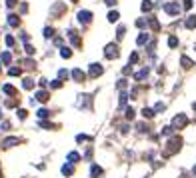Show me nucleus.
I'll return each instance as SVG.
<instances>
[{"label": "nucleus", "instance_id": "20e7f679", "mask_svg": "<svg viewBox=\"0 0 196 178\" xmlns=\"http://www.w3.org/2000/svg\"><path fill=\"white\" fill-rule=\"evenodd\" d=\"M118 56V46L116 44H108L106 46V58H116Z\"/></svg>", "mask_w": 196, "mask_h": 178}, {"label": "nucleus", "instance_id": "2f4dec72", "mask_svg": "<svg viewBox=\"0 0 196 178\" xmlns=\"http://www.w3.org/2000/svg\"><path fill=\"white\" fill-rule=\"evenodd\" d=\"M2 60L8 64V62H10V54H8V52H4V54H2Z\"/></svg>", "mask_w": 196, "mask_h": 178}, {"label": "nucleus", "instance_id": "a211bd4d", "mask_svg": "<svg viewBox=\"0 0 196 178\" xmlns=\"http://www.w3.org/2000/svg\"><path fill=\"white\" fill-rule=\"evenodd\" d=\"M142 114H144V118H152V116H154V110H152V108H144Z\"/></svg>", "mask_w": 196, "mask_h": 178}, {"label": "nucleus", "instance_id": "b1692460", "mask_svg": "<svg viewBox=\"0 0 196 178\" xmlns=\"http://www.w3.org/2000/svg\"><path fill=\"white\" fill-rule=\"evenodd\" d=\"M60 54H62V58H70V54H72V52H70L68 48H62V50H60Z\"/></svg>", "mask_w": 196, "mask_h": 178}, {"label": "nucleus", "instance_id": "473e14b6", "mask_svg": "<svg viewBox=\"0 0 196 178\" xmlns=\"http://www.w3.org/2000/svg\"><path fill=\"white\" fill-rule=\"evenodd\" d=\"M54 34V30H52V28H46V30H44V36L46 38H48V36H52Z\"/></svg>", "mask_w": 196, "mask_h": 178}, {"label": "nucleus", "instance_id": "79ce46f5", "mask_svg": "<svg viewBox=\"0 0 196 178\" xmlns=\"http://www.w3.org/2000/svg\"><path fill=\"white\" fill-rule=\"evenodd\" d=\"M106 4H108V6H114V4H116V0H106Z\"/></svg>", "mask_w": 196, "mask_h": 178}, {"label": "nucleus", "instance_id": "37998d69", "mask_svg": "<svg viewBox=\"0 0 196 178\" xmlns=\"http://www.w3.org/2000/svg\"><path fill=\"white\" fill-rule=\"evenodd\" d=\"M192 108H194V110H196V102H194V104H192Z\"/></svg>", "mask_w": 196, "mask_h": 178}, {"label": "nucleus", "instance_id": "f8f14e48", "mask_svg": "<svg viewBox=\"0 0 196 178\" xmlns=\"http://www.w3.org/2000/svg\"><path fill=\"white\" fill-rule=\"evenodd\" d=\"M146 76H148V68H144V70H140L138 74L134 76V78H136V80H144V78H146Z\"/></svg>", "mask_w": 196, "mask_h": 178}, {"label": "nucleus", "instance_id": "f257e3e1", "mask_svg": "<svg viewBox=\"0 0 196 178\" xmlns=\"http://www.w3.org/2000/svg\"><path fill=\"white\" fill-rule=\"evenodd\" d=\"M180 146H182V140H180V138H172V140H168V146H166L164 154H166V156H168V154H174L176 150H180Z\"/></svg>", "mask_w": 196, "mask_h": 178}, {"label": "nucleus", "instance_id": "9b49d317", "mask_svg": "<svg viewBox=\"0 0 196 178\" xmlns=\"http://www.w3.org/2000/svg\"><path fill=\"white\" fill-rule=\"evenodd\" d=\"M136 42H138L140 46H142V44H146V42H148V34H146V32H142V34L138 36V40H136Z\"/></svg>", "mask_w": 196, "mask_h": 178}, {"label": "nucleus", "instance_id": "393cba45", "mask_svg": "<svg viewBox=\"0 0 196 178\" xmlns=\"http://www.w3.org/2000/svg\"><path fill=\"white\" fill-rule=\"evenodd\" d=\"M38 116H40V118H46V116H48V110H46V108H40V110H38Z\"/></svg>", "mask_w": 196, "mask_h": 178}, {"label": "nucleus", "instance_id": "58836bf2", "mask_svg": "<svg viewBox=\"0 0 196 178\" xmlns=\"http://www.w3.org/2000/svg\"><path fill=\"white\" fill-rule=\"evenodd\" d=\"M14 4H16V0H6V6H8V8H12Z\"/></svg>", "mask_w": 196, "mask_h": 178}, {"label": "nucleus", "instance_id": "412c9836", "mask_svg": "<svg viewBox=\"0 0 196 178\" xmlns=\"http://www.w3.org/2000/svg\"><path fill=\"white\" fill-rule=\"evenodd\" d=\"M68 160H70V162H78V160H80V156L76 154V152H70V154H68Z\"/></svg>", "mask_w": 196, "mask_h": 178}, {"label": "nucleus", "instance_id": "4468645a", "mask_svg": "<svg viewBox=\"0 0 196 178\" xmlns=\"http://www.w3.org/2000/svg\"><path fill=\"white\" fill-rule=\"evenodd\" d=\"M108 20H110V22H116V20H118V12L116 10H110L108 12Z\"/></svg>", "mask_w": 196, "mask_h": 178}, {"label": "nucleus", "instance_id": "c9c22d12", "mask_svg": "<svg viewBox=\"0 0 196 178\" xmlns=\"http://www.w3.org/2000/svg\"><path fill=\"white\" fill-rule=\"evenodd\" d=\"M6 44L12 46V44H14V38H12V36H6Z\"/></svg>", "mask_w": 196, "mask_h": 178}, {"label": "nucleus", "instance_id": "c756f323", "mask_svg": "<svg viewBox=\"0 0 196 178\" xmlns=\"http://www.w3.org/2000/svg\"><path fill=\"white\" fill-rule=\"evenodd\" d=\"M8 72H10V76H16V74H20V68H10Z\"/></svg>", "mask_w": 196, "mask_h": 178}, {"label": "nucleus", "instance_id": "ea45409f", "mask_svg": "<svg viewBox=\"0 0 196 178\" xmlns=\"http://www.w3.org/2000/svg\"><path fill=\"white\" fill-rule=\"evenodd\" d=\"M18 116L20 118H26V110H18Z\"/></svg>", "mask_w": 196, "mask_h": 178}, {"label": "nucleus", "instance_id": "dca6fc26", "mask_svg": "<svg viewBox=\"0 0 196 178\" xmlns=\"http://www.w3.org/2000/svg\"><path fill=\"white\" fill-rule=\"evenodd\" d=\"M148 10H152V2L150 0H144L142 2V12H148Z\"/></svg>", "mask_w": 196, "mask_h": 178}, {"label": "nucleus", "instance_id": "c03bdc74", "mask_svg": "<svg viewBox=\"0 0 196 178\" xmlns=\"http://www.w3.org/2000/svg\"><path fill=\"white\" fill-rule=\"evenodd\" d=\"M194 174H196V166H194Z\"/></svg>", "mask_w": 196, "mask_h": 178}, {"label": "nucleus", "instance_id": "4c0bfd02", "mask_svg": "<svg viewBox=\"0 0 196 178\" xmlns=\"http://www.w3.org/2000/svg\"><path fill=\"white\" fill-rule=\"evenodd\" d=\"M58 76H60V78H68V72L66 70H60V72H58Z\"/></svg>", "mask_w": 196, "mask_h": 178}, {"label": "nucleus", "instance_id": "f3484780", "mask_svg": "<svg viewBox=\"0 0 196 178\" xmlns=\"http://www.w3.org/2000/svg\"><path fill=\"white\" fill-rule=\"evenodd\" d=\"M102 174V168L100 166H92V178H98Z\"/></svg>", "mask_w": 196, "mask_h": 178}, {"label": "nucleus", "instance_id": "423d86ee", "mask_svg": "<svg viewBox=\"0 0 196 178\" xmlns=\"http://www.w3.org/2000/svg\"><path fill=\"white\" fill-rule=\"evenodd\" d=\"M102 74V66L100 64H92L90 66V76L92 78H96V76H100Z\"/></svg>", "mask_w": 196, "mask_h": 178}, {"label": "nucleus", "instance_id": "6e6552de", "mask_svg": "<svg viewBox=\"0 0 196 178\" xmlns=\"http://www.w3.org/2000/svg\"><path fill=\"white\" fill-rule=\"evenodd\" d=\"M184 26L190 28V30H192V28H196V14H192V16H188V18H186Z\"/></svg>", "mask_w": 196, "mask_h": 178}, {"label": "nucleus", "instance_id": "6ab92c4d", "mask_svg": "<svg viewBox=\"0 0 196 178\" xmlns=\"http://www.w3.org/2000/svg\"><path fill=\"white\" fill-rule=\"evenodd\" d=\"M62 172H64V174H72V172H74L72 164H64V166H62Z\"/></svg>", "mask_w": 196, "mask_h": 178}, {"label": "nucleus", "instance_id": "f03ea898", "mask_svg": "<svg viewBox=\"0 0 196 178\" xmlns=\"http://www.w3.org/2000/svg\"><path fill=\"white\" fill-rule=\"evenodd\" d=\"M188 124V116L186 114H178V116L172 118V128H184Z\"/></svg>", "mask_w": 196, "mask_h": 178}, {"label": "nucleus", "instance_id": "e433bc0d", "mask_svg": "<svg viewBox=\"0 0 196 178\" xmlns=\"http://www.w3.org/2000/svg\"><path fill=\"white\" fill-rule=\"evenodd\" d=\"M60 86H62L60 80H54V82H52V88H60Z\"/></svg>", "mask_w": 196, "mask_h": 178}, {"label": "nucleus", "instance_id": "5701e85b", "mask_svg": "<svg viewBox=\"0 0 196 178\" xmlns=\"http://www.w3.org/2000/svg\"><path fill=\"white\" fill-rule=\"evenodd\" d=\"M18 142V138H6L4 140V146H12V144H16Z\"/></svg>", "mask_w": 196, "mask_h": 178}, {"label": "nucleus", "instance_id": "2eb2a0df", "mask_svg": "<svg viewBox=\"0 0 196 178\" xmlns=\"http://www.w3.org/2000/svg\"><path fill=\"white\" fill-rule=\"evenodd\" d=\"M168 46H170V48H176V46H178V38L176 36H170L168 38Z\"/></svg>", "mask_w": 196, "mask_h": 178}, {"label": "nucleus", "instance_id": "f704fd0d", "mask_svg": "<svg viewBox=\"0 0 196 178\" xmlns=\"http://www.w3.org/2000/svg\"><path fill=\"white\" fill-rule=\"evenodd\" d=\"M24 48H26V52H28V54H34V46H30V44H26V46H24Z\"/></svg>", "mask_w": 196, "mask_h": 178}, {"label": "nucleus", "instance_id": "7c9ffc66", "mask_svg": "<svg viewBox=\"0 0 196 178\" xmlns=\"http://www.w3.org/2000/svg\"><path fill=\"white\" fill-rule=\"evenodd\" d=\"M136 60H138V54H136V52H132V56H130V64H134Z\"/></svg>", "mask_w": 196, "mask_h": 178}, {"label": "nucleus", "instance_id": "1a4fd4ad", "mask_svg": "<svg viewBox=\"0 0 196 178\" xmlns=\"http://www.w3.org/2000/svg\"><path fill=\"white\" fill-rule=\"evenodd\" d=\"M18 22H20V18L16 14H8V24L10 26H18Z\"/></svg>", "mask_w": 196, "mask_h": 178}, {"label": "nucleus", "instance_id": "4be33fe9", "mask_svg": "<svg viewBox=\"0 0 196 178\" xmlns=\"http://www.w3.org/2000/svg\"><path fill=\"white\" fill-rule=\"evenodd\" d=\"M22 86H24V88H32V86H34V82H32V78H24V82H22Z\"/></svg>", "mask_w": 196, "mask_h": 178}, {"label": "nucleus", "instance_id": "72a5a7b5", "mask_svg": "<svg viewBox=\"0 0 196 178\" xmlns=\"http://www.w3.org/2000/svg\"><path fill=\"white\" fill-rule=\"evenodd\" d=\"M124 32H126V28H124V26H120V28H118V38H122V36H124Z\"/></svg>", "mask_w": 196, "mask_h": 178}, {"label": "nucleus", "instance_id": "9d476101", "mask_svg": "<svg viewBox=\"0 0 196 178\" xmlns=\"http://www.w3.org/2000/svg\"><path fill=\"white\" fill-rule=\"evenodd\" d=\"M36 100H40V102H46V100H48V94H46L44 90H40V92L36 94Z\"/></svg>", "mask_w": 196, "mask_h": 178}, {"label": "nucleus", "instance_id": "a19ab883", "mask_svg": "<svg viewBox=\"0 0 196 178\" xmlns=\"http://www.w3.org/2000/svg\"><path fill=\"white\" fill-rule=\"evenodd\" d=\"M156 110H158V112H160V110H164V104H162V102H158V104H156Z\"/></svg>", "mask_w": 196, "mask_h": 178}, {"label": "nucleus", "instance_id": "cd10ccee", "mask_svg": "<svg viewBox=\"0 0 196 178\" xmlns=\"http://www.w3.org/2000/svg\"><path fill=\"white\" fill-rule=\"evenodd\" d=\"M162 134H164V136H168V134H172V126H166V128L162 130Z\"/></svg>", "mask_w": 196, "mask_h": 178}, {"label": "nucleus", "instance_id": "aec40b11", "mask_svg": "<svg viewBox=\"0 0 196 178\" xmlns=\"http://www.w3.org/2000/svg\"><path fill=\"white\" fill-rule=\"evenodd\" d=\"M2 90H4V92H6V94H14V92H16V90H14V88H12V86H10V84H4V86H2Z\"/></svg>", "mask_w": 196, "mask_h": 178}, {"label": "nucleus", "instance_id": "39448f33", "mask_svg": "<svg viewBox=\"0 0 196 178\" xmlns=\"http://www.w3.org/2000/svg\"><path fill=\"white\" fill-rule=\"evenodd\" d=\"M78 20H80L82 24H88V22L92 20V14H90L88 10H80V12H78Z\"/></svg>", "mask_w": 196, "mask_h": 178}, {"label": "nucleus", "instance_id": "7ed1b4c3", "mask_svg": "<svg viewBox=\"0 0 196 178\" xmlns=\"http://www.w3.org/2000/svg\"><path fill=\"white\" fill-rule=\"evenodd\" d=\"M164 10L168 12L170 16H178V12H180V4H178V2H170V4H166V6H164Z\"/></svg>", "mask_w": 196, "mask_h": 178}, {"label": "nucleus", "instance_id": "ddd939ff", "mask_svg": "<svg viewBox=\"0 0 196 178\" xmlns=\"http://www.w3.org/2000/svg\"><path fill=\"white\" fill-rule=\"evenodd\" d=\"M180 62H182V66H184V68H190V66H192V60H190V58H186V56H182Z\"/></svg>", "mask_w": 196, "mask_h": 178}, {"label": "nucleus", "instance_id": "bb28decb", "mask_svg": "<svg viewBox=\"0 0 196 178\" xmlns=\"http://www.w3.org/2000/svg\"><path fill=\"white\" fill-rule=\"evenodd\" d=\"M136 26H138V28H144V26H146V20H142V18L136 20Z\"/></svg>", "mask_w": 196, "mask_h": 178}, {"label": "nucleus", "instance_id": "c85d7f7f", "mask_svg": "<svg viewBox=\"0 0 196 178\" xmlns=\"http://www.w3.org/2000/svg\"><path fill=\"white\" fill-rule=\"evenodd\" d=\"M184 8L190 10V8H192V0H184Z\"/></svg>", "mask_w": 196, "mask_h": 178}, {"label": "nucleus", "instance_id": "0eeeda50", "mask_svg": "<svg viewBox=\"0 0 196 178\" xmlns=\"http://www.w3.org/2000/svg\"><path fill=\"white\" fill-rule=\"evenodd\" d=\"M72 78H74L76 82H82V80H84V72L80 68H74V70H72Z\"/></svg>", "mask_w": 196, "mask_h": 178}, {"label": "nucleus", "instance_id": "a878e982", "mask_svg": "<svg viewBox=\"0 0 196 178\" xmlns=\"http://www.w3.org/2000/svg\"><path fill=\"white\" fill-rule=\"evenodd\" d=\"M126 118H128V120L134 118V110H132V108H126Z\"/></svg>", "mask_w": 196, "mask_h": 178}, {"label": "nucleus", "instance_id": "a18cd8bd", "mask_svg": "<svg viewBox=\"0 0 196 178\" xmlns=\"http://www.w3.org/2000/svg\"><path fill=\"white\" fill-rule=\"evenodd\" d=\"M72 2H74V0H72Z\"/></svg>", "mask_w": 196, "mask_h": 178}]
</instances>
